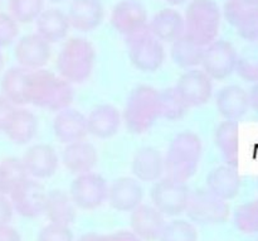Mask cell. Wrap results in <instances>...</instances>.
I'll list each match as a JSON object with an SVG mask.
<instances>
[{
    "instance_id": "1",
    "label": "cell",
    "mask_w": 258,
    "mask_h": 241,
    "mask_svg": "<svg viewBox=\"0 0 258 241\" xmlns=\"http://www.w3.org/2000/svg\"><path fill=\"white\" fill-rule=\"evenodd\" d=\"M27 103L50 111L70 108L75 99L72 83L45 68L29 71L25 87Z\"/></svg>"
},
{
    "instance_id": "2",
    "label": "cell",
    "mask_w": 258,
    "mask_h": 241,
    "mask_svg": "<svg viewBox=\"0 0 258 241\" xmlns=\"http://www.w3.org/2000/svg\"><path fill=\"white\" fill-rule=\"evenodd\" d=\"M203 154L201 138L193 131H181L170 141L164 157L165 176L186 183L196 176Z\"/></svg>"
},
{
    "instance_id": "3",
    "label": "cell",
    "mask_w": 258,
    "mask_h": 241,
    "mask_svg": "<svg viewBox=\"0 0 258 241\" xmlns=\"http://www.w3.org/2000/svg\"><path fill=\"white\" fill-rule=\"evenodd\" d=\"M161 118L160 91L148 85L134 88L126 100L122 121L131 134H145Z\"/></svg>"
},
{
    "instance_id": "4",
    "label": "cell",
    "mask_w": 258,
    "mask_h": 241,
    "mask_svg": "<svg viewBox=\"0 0 258 241\" xmlns=\"http://www.w3.org/2000/svg\"><path fill=\"white\" fill-rule=\"evenodd\" d=\"M184 17V35L202 47L218 37L222 9L216 0H189Z\"/></svg>"
},
{
    "instance_id": "5",
    "label": "cell",
    "mask_w": 258,
    "mask_h": 241,
    "mask_svg": "<svg viewBox=\"0 0 258 241\" xmlns=\"http://www.w3.org/2000/svg\"><path fill=\"white\" fill-rule=\"evenodd\" d=\"M96 50L82 37H72L64 42L57 57V71L70 83H83L95 68Z\"/></svg>"
},
{
    "instance_id": "6",
    "label": "cell",
    "mask_w": 258,
    "mask_h": 241,
    "mask_svg": "<svg viewBox=\"0 0 258 241\" xmlns=\"http://www.w3.org/2000/svg\"><path fill=\"white\" fill-rule=\"evenodd\" d=\"M125 39L131 63L139 71L153 73L163 66L165 61L163 42L150 32L149 27Z\"/></svg>"
},
{
    "instance_id": "7",
    "label": "cell",
    "mask_w": 258,
    "mask_h": 241,
    "mask_svg": "<svg viewBox=\"0 0 258 241\" xmlns=\"http://www.w3.org/2000/svg\"><path fill=\"white\" fill-rule=\"evenodd\" d=\"M229 211L228 202L219 199L208 188L191 192L185 210L189 219L199 225L224 224L228 220Z\"/></svg>"
},
{
    "instance_id": "8",
    "label": "cell",
    "mask_w": 258,
    "mask_h": 241,
    "mask_svg": "<svg viewBox=\"0 0 258 241\" xmlns=\"http://www.w3.org/2000/svg\"><path fill=\"white\" fill-rule=\"evenodd\" d=\"M190 194L186 183L165 177L154 184L151 202L164 216H179L185 212Z\"/></svg>"
},
{
    "instance_id": "9",
    "label": "cell",
    "mask_w": 258,
    "mask_h": 241,
    "mask_svg": "<svg viewBox=\"0 0 258 241\" xmlns=\"http://www.w3.org/2000/svg\"><path fill=\"white\" fill-rule=\"evenodd\" d=\"M238 53L231 42L216 39L204 47L202 58V70L212 80H226L236 71Z\"/></svg>"
},
{
    "instance_id": "10",
    "label": "cell",
    "mask_w": 258,
    "mask_h": 241,
    "mask_svg": "<svg viewBox=\"0 0 258 241\" xmlns=\"http://www.w3.org/2000/svg\"><path fill=\"white\" fill-rule=\"evenodd\" d=\"M70 195L76 207L91 211L101 207L107 201L108 184L101 174L88 172L73 179Z\"/></svg>"
},
{
    "instance_id": "11",
    "label": "cell",
    "mask_w": 258,
    "mask_h": 241,
    "mask_svg": "<svg viewBox=\"0 0 258 241\" xmlns=\"http://www.w3.org/2000/svg\"><path fill=\"white\" fill-rule=\"evenodd\" d=\"M110 22L113 29L125 38L149 27L146 8L140 0H121L111 10Z\"/></svg>"
},
{
    "instance_id": "12",
    "label": "cell",
    "mask_w": 258,
    "mask_h": 241,
    "mask_svg": "<svg viewBox=\"0 0 258 241\" xmlns=\"http://www.w3.org/2000/svg\"><path fill=\"white\" fill-rule=\"evenodd\" d=\"M222 15L242 39L258 43V7L246 0H226Z\"/></svg>"
},
{
    "instance_id": "13",
    "label": "cell",
    "mask_w": 258,
    "mask_h": 241,
    "mask_svg": "<svg viewBox=\"0 0 258 241\" xmlns=\"http://www.w3.org/2000/svg\"><path fill=\"white\" fill-rule=\"evenodd\" d=\"M188 109L203 106L213 95V80L199 68H191L180 76L174 86Z\"/></svg>"
},
{
    "instance_id": "14",
    "label": "cell",
    "mask_w": 258,
    "mask_h": 241,
    "mask_svg": "<svg viewBox=\"0 0 258 241\" xmlns=\"http://www.w3.org/2000/svg\"><path fill=\"white\" fill-rule=\"evenodd\" d=\"M45 197L47 192L44 187L30 177L9 195L14 211L27 219H34L43 215Z\"/></svg>"
},
{
    "instance_id": "15",
    "label": "cell",
    "mask_w": 258,
    "mask_h": 241,
    "mask_svg": "<svg viewBox=\"0 0 258 241\" xmlns=\"http://www.w3.org/2000/svg\"><path fill=\"white\" fill-rule=\"evenodd\" d=\"M50 55H52L50 44L37 33L24 35L15 43L14 57L18 66L28 71L44 68L48 61L50 60Z\"/></svg>"
},
{
    "instance_id": "16",
    "label": "cell",
    "mask_w": 258,
    "mask_h": 241,
    "mask_svg": "<svg viewBox=\"0 0 258 241\" xmlns=\"http://www.w3.org/2000/svg\"><path fill=\"white\" fill-rule=\"evenodd\" d=\"M28 176L35 179H47L54 176L59 167V158L53 147L35 144L28 148L22 158Z\"/></svg>"
},
{
    "instance_id": "17",
    "label": "cell",
    "mask_w": 258,
    "mask_h": 241,
    "mask_svg": "<svg viewBox=\"0 0 258 241\" xmlns=\"http://www.w3.org/2000/svg\"><path fill=\"white\" fill-rule=\"evenodd\" d=\"M67 17L71 28L90 33L101 27L105 20V7L102 0H72Z\"/></svg>"
},
{
    "instance_id": "18",
    "label": "cell",
    "mask_w": 258,
    "mask_h": 241,
    "mask_svg": "<svg viewBox=\"0 0 258 241\" xmlns=\"http://www.w3.org/2000/svg\"><path fill=\"white\" fill-rule=\"evenodd\" d=\"M53 131L62 144L85 140L88 135L87 116L71 106L63 109L58 111L53 120Z\"/></svg>"
},
{
    "instance_id": "19",
    "label": "cell",
    "mask_w": 258,
    "mask_h": 241,
    "mask_svg": "<svg viewBox=\"0 0 258 241\" xmlns=\"http://www.w3.org/2000/svg\"><path fill=\"white\" fill-rule=\"evenodd\" d=\"M131 229L141 241H156L165 226L164 215L153 205H143L131 211Z\"/></svg>"
},
{
    "instance_id": "20",
    "label": "cell",
    "mask_w": 258,
    "mask_h": 241,
    "mask_svg": "<svg viewBox=\"0 0 258 241\" xmlns=\"http://www.w3.org/2000/svg\"><path fill=\"white\" fill-rule=\"evenodd\" d=\"M144 199L143 187L136 178L121 177L108 187L107 200L111 207L120 212H131L140 206Z\"/></svg>"
},
{
    "instance_id": "21",
    "label": "cell",
    "mask_w": 258,
    "mask_h": 241,
    "mask_svg": "<svg viewBox=\"0 0 258 241\" xmlns=\"http://www.w3.org/2000/svg\"><path fill=\"white\" fill-rule=\"evenodd\" d=\"M70 29L71 24L67 13L57 7L44 8L35 20V33L49 44L66 39Z\"/></svg>"
},
{
    "instance_id": "22",
    "label": "cell",
    "mask_w": 258,
    "mask_h": 241,
    "mask_svg": "<svg viewBox=\"0 0 258 241\" xmlns=\"http://www.w3.org/2000/svg\"><path fill=\"white\" fill-rule=\"evenodd\" d=\"M122 123V115L117 108L110 104H102L91 110L87 116L88 134L98 139H110L118 133Z\"/></svg>"
},
{
    "instance_id": "23",
    "label": "cell",
    "mask_w": 258,
    "mask_h": 241,
    "mask_svg": "<svg viewBox=\"0 0 258 241\" xmlns=\"http://www.w3.org/2000/svg\"><path fill=\"white\" fill-rule=\"evenodd\" d=\"M62 162L68 172L76 176L92 172L98 162V153L95 146L86 140L66 144Z\"/></svg>"
},
{
    "instance_id": "24",
    "label": "cell",
    "mask_w": 258,
    "mask_h": 241,
    "mask_svg": "<svg viewBox=\"0 0 258 241\" xmlns=\"http://www.w3.org/2000/svg\"><path fill=\"white\" fill-rule=\"evenodd\" d=\"M216 106L222 118L226 120L238 121L249 110L248 92L241 86H226L217 93Z\"/></svg>"
},
{
    "instance_id": "25",
    "label": "cell",
    "mask_w": 258,
    "mask_h": 241,
    "mask_svg": "<svg viewBox=\"0 0 258 241\" xmlns=\"http://www.w3.org/2000/svg\"><path fill=\"white\" fill-rule=\"evenodd\" d=\"M131 171L138 181H159L165 173L164 156L153 147H143V148L138 149L134 156Z\"/></svg>"
},
{
    "instance_id": "26",
    "label": "cell",
    "mask_w": 258,
    "mask_h": 241,
    "mask_svg": "<svg viewBox=\"0 0 258 241\" xmlns=\"http://www.w3.org/2000/svg\"><path fill=\"white\" fill-rule=\"evenodd\" d=\"M149 29L163 43H173L184 35V17L175 8H164L149 20Z\"/></svg>"
},
{
    "instance_id": "27",
    "label": "cell",
    "mask_w": 258,
    "mask_h": 241,
    "mask_svg": "<svg viewBox=\"0 0 258 241\" xmlns=\"http://www.w3.org/2000/svg\"><path fill=\"white\" fill-rule=\"evenodd\" d=\"M207 188L224 201L233 200L241 189L238 168L224 164L212 169L207 176Z\"/></svg>"
},
{
    "instance_id": "28",
    "label": "cell",
    "mask_w": 258,
    "mask_h": 241,
    "mask_svg": "<svg viewBox=\"0 0 258 241\" xmlns=\"http://www.w3.org/2000/svg\"><path fill=\"white\" fill-rule=\"evenodd\" d=\"M43 214L52 224L70 226L76 220L77 207L70 194L62 189H52L45 197Z\"/></svg>"
},
{
    "instance_id": "29",
    "label": "cell",
    "mask_w": 258,
    "mask_h": 241,
    "mask_svg": "<svg viewBox=\"0 0 258 241\" xmlns=\"http://www.w3.org/2000/svg\"><path fill=\"white\" fill-rule=\"evenodd\" d=\"M214 141L227 166H239V125L238 121L224 120L214 133Z\"/></svg>"
},
{
    "instance_id": "30",
    "label": "cell",
    "mask_w": 258,
    "mask_h": 241,
    "mask_svg": "<svg viewBox=\"0 0 258 241\" xmlns=\"http://www.w3.org/2000/svg\"><path fill=\"white\" fill-rule=\"evenodd\" d=\"M38 128L39 123L37 116L28 109L18 106L4 133L12 143L17 146H25L35 138Z\"/></svg>"
},
{
    "instance_id": "31",
    "label": "cell",
    "mask_w": 258,
    "mask_h": 241,
    "mask_svg": "<svg viewBox=\"0 0 258 241\" xmlns=\"http://www.w3.org/2000/svg\"><path fill=\"white\" fill-rule=\"evenodd\" d=\"M28 73H29L28 70L20 66H15L5 71L0 81L2 95L15 106H24L28 104L27 95H25Z\"/></svg>"
},
{
    "instance_id": "32",
    "label": "cell",
    "mask_w": 258,
    "mask_h": 241,
    "mask_svg": "<svg viewBox=\"0 0 258 241\" xmlns=\"http://www.w3.org/2000/svg\"><path fill=\"white\" fill-rule=\"evenodd\" d=\"M204 47L198 45L183 35L181 38L171 43L170 56L176 66L185 70H191L201 66L203 58Z\"/></svg>"
},
{
    "instance_id": "33",
    "label": "cell",
    "mask_w": 258,
    "mask_h": 241,
    "mask_svg": "<svg viewBox=\"0 0 258 241\" xmlns=\"http://www.w3.org/2000/svg\"><path fill=\"white\" fill-rule=\"evenodd\" d=\"M29 176L22 159L8 157L0 161V194L9 196Z\"/></svg>"
},
{
    "instance_id": "34",
    "label": "cell",
    "mask_w": 258,
    "mask_h": 241,
    "mask_svg": "<svg viewBox=\"0 0 258 241\" xmlns=\"http://www.w3.org/2000/svg\"><path fill=\"white\" fill-rule=\"evenodd\" d=\"M44 8V0H8V13L19 24L35 22Z\"/></svg>"
},
{
    "instance_id": "35",
    "label": "cell",
    "mask_w": 258,
    "mask_h": 241,
    "mask_svg": "<svg viewBox=\"0 0 258 241\" xmlns=\"http://www.w3.org/2000/svg\"><path fill=\"white\" fill-rule=\"evenodd\" d=\"M236 72L247 82H258V43L243 48L237 58Z\"/></svg>"
},
{
    "instance_id": "36",
    "label": "cell",
    "mask_w": 258,
    "mask_h": 241,
    "mask_svg": "<svg viewBox=\"0 0 258 241\" xmlns=\"http://www.w3.org/2000/svg\"><path fill=\"white\" fill-rule=\"evenodd\" d=\"M233 222L236 229L243 234H258V199L237 207Z\"/></svg>"
},
{
    "instance_id": "37",
    "label": "cell",
    "mask_w": 258,
    "mask_h": 241,
    "mask_svg": "<svg viewBox=\"0 0 258 241\" xmlns=\"http://www.w3.org/2000/svg\"><path fill=\"white\" fill-rule=\"evenodd\" d=\"M160 109L161 118L171 121L181 119L189 110L174 87L166 88L160 92Z\"/></svg>"
},
{
    "instance_id": "38",
    "label": "cell",
    "mask_w": 258,
    "mask_h": 241,
    "mask_svg": "<svg viewBox=\"0 0 258 241\" xmlns=\"http://www.w3.org/2000/svg\"><path fill=\"white\" fill-rule=\"evenodd\" d=\"M159 241H198V231L191 222L174 220L165 224Z\"/></svg>"
},
{
    "instance_id": "39",
    "label": "cell",
    "mask_w": 258,
    "mask_h": 241,
    "mask_svg": "<svg viewBox=\"0 0 258 241\" xmlns=\"http://www.w3.org/2000/svg\"><path fill=\"white\" fill-rule=\"evenodd\" d=\"M19 23L15 22L9 13L0 12V48L9 47L18 39Z\"/></svg>"
},
{
    "instance_id": "40",
    "label": "cell",
    "mask_w": 258,
    "mask_h": 241,
    "mask_svg": "<svg viewBox=\"0 0 258 241\" xmlns=\"http://www.w3.org/2000/svg\"><path fill=\"white\" fill-rule=\"evenodd\" d=\"M38 241H73V234L70 226L50 222L40 230Z\"/></svg>"
},
{
    "instance_id": "41",
    "label": "cell",
    "mask_w": 258,
    "mask_h": 241,
    "mask_svg": "<svg viewBox=\"0 0 258 241\" xmlns=\"http://www.w3.org/2000/svg\"><path fill=\"white\" fill-rule=\"evenodd\" d=\"M78 241H141L134 234L133 231H117L113 234L108 235H101L96 234V232H87V234L82 235L78 239Z\"/></svg>"
},
{
    "instance_id": "42",
    "label": "cell",
    "mask_w": 258,
    "mask_h": 241,
    "mask_svg": "<svg viewBox=\"0 0 258 241\" xmlns=\"http://www.w3.org/2000/svg\"><path fill=\"white\" fill-rule=\"evenodd\" d=\"M17 108L18 106H15L14 104L10 103L8 99H5L4 96L0 93V131L4 133Z\"/></svg>"
},
{
    "instance_id": "43",
    "label": "cell",
    "mask_w": 258,
    "mask_h": 241,
    "mask_svg": "<svg viewBox=\"0 0 258 241\" xmlns=\"http://www.w3.org/2000/svg\"><path fill=\"white\" fill-rule=\"evenodd\" d=\"M14 209L10 202L9 196L0 194V226L8 225L13 219Z\"/></svg>"
},
{
    "instance_id": "44",
    "label": "cell",
    "mask_w": 258,
    "mask_h": 241,
    "mask_svg": "<svg viewBox=\"0 0 258 241\" xmlns=\"http://www.w3.org/2000/svg\"><path fill=\"white\" fill-rule=\"evenodd\" d=\"M0 241H22V236L14 227L8 225L0 226Z\"/></svg>"
},
{
    "instance_id": "45",
    "label": "cell",
    "mask_w": 258,
    "mask_h": 241,
    "mask_svg": "<svg viewBox=\"0 0 258 241\" xmlns=\"http://www.w3.org/2000/svg\"><path fill=\"white\" fill-rule=\"evenodd\" d=\"M248 99L249 108L253 109V110L258 114V82H254L253 86H252L251 91L248 92Z\"/></svg>"
},
{
    "instance_id": "46",
    "label": "cell",
    "mask_w": 258,
    "mask_h": 241,
    "mask_svg": "<svg viewBox=\"0 0 258 241\" xmlns=\"http://www.w3.org/2000/svg\"><path fill=\"white\" fill-rule=\"evenodd\" d=\"M163 2H165L166 4L171 5V7H178V5L185 4V3H188L189 0H163Z\"/></svg>"
},
{
    "instance_id": "47",
    "label": "cell",
    "mask_w": 258,
    "mask_h": 241,
    "mask_svg": "<svg viewBox=\"0 0 258 241\" xmlns=\"http://www.w3.org/2000/svg\"><path fill=\"white\" fill-rule=\"evenodd\" d=\"M4 65H5V58H4V53H3L2 48H0V73H2V71L4 70Z\"/></svg>"
},
{
    "instance_id": "48",
    "label": "cell",
    "mask_w": 258,
    "mask_h": 241,
    "mask_svg": "<svg viewBox=\"0 0 258 241\" xmlns=\"http://www.w3.org/2000/svg\"><path fill=\"white\" fill-rule=\"evenodd\" d=\"M45 3H49V4L57 5V4H62V3L67 2V0H44Z\"/></svg>"
},
{
    "instance_id": "49",
    "label": "cell",
    "mask_w": 258,
    "mask_h": 241,
    "mask_svg": "<svg viewBox=\"0 0 258 241\" xmlns=\"http://www.w3.org/2000/svg\"><path fill=\"white\" fill-rule=\"evenodd\" d=\"M247 3H249V4H252V5H257L258 7V0H246Z\"/></svg>"
},
{
    "instance_id": "50",
    "label": "cell",
    "mask_w": 258,
    "mask_h": 241,
    "mask_svg": "<svg viewBox=\"0 0 258 241\" xmlns=\"http://www.w3.org/2000/svg\"><path fill=\"white\" fill-rule=\"evenodd\" d=\"M257 188H258V182H257Z\"/></svg>"
},
{
    "instance_id": "51",
    "label": "cell",
    "mask_w": 258,
    "mask_h": 241,
    "mask_svg": "<svg viewBox=\"0 0 258 241\" xmlns=\"http://www.w3.org/2000/svg\"><path fill=\"white\" fill-rule=\"evenodd\" d=\"M0 2H2V0H0Z\"/></svg>"
},
{
    "instance_id": "52",
    "label": "cell",
    "mask_w": 258,
    "mask_h": 241,
    "mask_svg": "<svg viewBox=\"0 0 258 241\" xmlns=\"http://www.w3.org/2000/svg\"><path fill=\"white\" fill-rule=\"evenodd\" d=\"M257 241H258V240H257Z\"/></svg>"
}]
</instances>
